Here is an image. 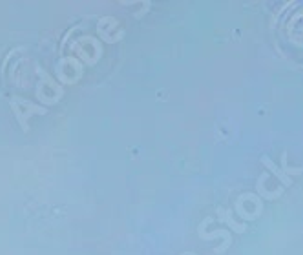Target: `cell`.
<instances>
[{
    "mask_svg": "<svg viewBox=\"0 0 303 255\" xmlns=\"http://www.w3.org/2000/svg\"><path fill=\"white\" fill-rule=\"evenodd\" d=\"M282 171L287 177H291V175H302L303 168H291V166L287 164V151H283V153H282Z\"/></svg>",
    "mask_w": 303,
    "mask_h": 255,
    "instance_id": "cell-2",
    "label": "cell"
},
{
    "mask_svg": "<svg viewBox=\"0 0 303 255\" xmlns=\"http://www.w3.org/2000/svg\"><path fill=\"white\" fill-rule=\"evenodd\" d=\"M261 162H263V166H267V168H269V170H271L272 173H274V175H276L278 179H280V182H282L283 186H291V184H293V179H291V177L285 175V173H283V171H282V168H280V166H276V164H274V162H272L271 157H267V155H263V157H261Z\"/></svg>",
    "mask_w": 303,
    "mask_h": 255,
    "instance_id": "cell-1",
    "label": "cell"
}]
</instances>
